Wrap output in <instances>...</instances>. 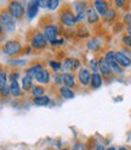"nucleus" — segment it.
<instances>
[{
  "label": "nucleus",
  "instance_id": "ddd939ff",
  "mask_svg": "<svg viewBox=\"0 0 131 150\" xmlns=\"http://www.w3.org/2000/svg\"><path fill=\"white\" fill-rule=\"evenodd\" d=\"M86 18H87V22L91 25L96 23V22H98V13L97 11L93 9V7H87L86 9Z\"/></svg>",
  "mask_w": 131,
  "mask_h": 150
},
{
  "label": "nucleus",
  "instance_id": "aec40b11",
  "mask_svg": "<svg viewBox=\"0 0 131 150\" xmlns=\"http://www.w3.org/2000/svg\"><path fill=\"white\" fill-rule=\"evenodd\" d=\"M9 88H10V93L12 96H20L21 95V88H20L18 82H16V81L11 82Z\"/></svg>",
  "mask_w": 131,
  "mask_h": 150
},
{
  "label": "nucleus",
  "instance_id": "39448f33",
  "mask_svg": "<svg viewBox=\"0 0 131 150\" xmlns=\"http://www.w3.org/2000/svg\"><path fill=\"white\" fill-rule=\"evenodd\" d=\"M31 44L34 49H44L46 45H47V40L46 38L44 37L43 33L40 32H35L32 37V40H31Z\"/></svg>",
  "mask_w": 131,
  "mask_h": 150
},
{
  "label": "nucleus",
  "instance_id": "f704fd0d",
  "mask_svg": "<svg viewBox=\"0 0 131 150\" xmlns=\"http://www.w3.org/2000/svg\"><path fill=\"white\" fill-rule=\"evenodd\" d=\"M95 150H106V149H105V146L102 145V144H98V145H96Z\"/></svg>",
  "mask_w": 131,
  "mask_h": 150
},
{
  "label": "nucleus",
  "instance_id": "4be33fe9",
  "mask_svg": "<svg viewBox=\"0 0 131 150\" xmlns=\"http://www.w3.org/2000/svg\"><path fill=\"white\" fill-rule=\"evenodd\" d=\"M33 103L35 105H39V106H45L50 103V98L47 95H44V96H39V98H34Z\"/></svg>",
  "mask_w": 131,
  "mask_h": 150
},
{
  "label": "nucleus",
  "instance_id": "b1692460",
  "mask_svg": "<svg viewBox=\"0 0 131 150\" xmlns=\"http://www.w3.org/2000/svg\"><path fill=\"white\" fill-rule=\"evenodd\" d=\"M7 87V74L5 71L0 69V92Z\"/></svg>",
  "mask_w": 131,
  "mask_h": 150
},
{
  "label": "nucleus",
  "instance_id": "a211bd4d",
  "mask_svg": "<svg viewBox=\"0 0 131 150\" xmlns=\"http://www.w3.org/2000/svg\"><path fill=\"white\" fill-rule=\"evenodd\" d=\"M91 88L92 89H97L102 86V77H101V74L98 73H92L91 74Z\"/></svg>",
  "mask_w": 131,
  "mask_h": 150
},
{
  "label": "nucleus",
  "instance_id": "1a4fd4ad",
  "mask_svg": "<svg viewBox=\"0 0 131 150\" xmlns=\"http://www.w3.org/2000/svg\"><path fill=\"white\" fill-rule=\"evenodd\" d=\"M115 60H116V62H118V65L121 67V69L123 67L131 66V59L129 56H126L121 51H115Z\"/></svg>",
  "mask_w": 131,
  "mask_h": 150
},
{
  "label": "nucleus",
  "instance_id": "a19ab883",
  "mask_svg": "<svg viewBox=\"0 0 131 150\" xmlns=\"http://www.w3.org/2000/svg\"><path fill=\"white\" fill-rule=\"evenodd\" d=\"M62 150H70V149H68V148H63Z\"/></svg>",
  "mask_w": 131,
  "mask_h": 150
},
{
  "label": "nucleus",
  "instance_id": "bb28decb",
  "mask_svg": "<svg viewBox=\"0 0 131 150\" xmlns=\"http://www.w3.org/2000/svg\"><path fill=\"white\" fill-rule=\"evenodd\" d=\"M90 69L93 71V73H97V71H98V60H96V59L91 60L90 61Z\"/></svg>",
  "mask_w": 131,
  "mask_h": 150
},
{
  "label": "nucleus",
  "instance_id": "f8f14e48",
  "mask_svg": "<svg viewBox=\"0 0 131 150\" xmlns=\"http://www.w3.org/2000/svg\"><path fill=\"white\" fill-rule=\"evenodd\" d=\"M98 70L101 71V73L103 74V76L108 77V76H111L112 74V69H111V66L108 65V62L105 60V57H102L98 60Z\"/></svg>",
  "mask_w": 131,
  "mask_h": 150
},
{
  "label": "nucleus",
  "instance_id": "f3484780",
  "mask_svg": "<svg viewBox=\"0 0 131 150\" xmlns=\"http://www.w3.org/2000/svg\"><path fill=\"white\" fill-rule=\"evenodd\" d=\"M36 81L39 82V83H44V84H47L49 82H50V72L47 71V70H45L44 69L38 76H36V78H35Z\"/></svg>",
  "mask_w": 131,
  "mask_h": 150
},
{
  "label": "nucleus",
  "instance_id": "58836bf2",
  "mask_svg": "<svg viewBox=\"0 0 131 150\" xmlns=\"http://www.w3.org/2000/svg\"><path fill=\"white\" fill-rule=\"evenodd\" d=\"M118 150H128V149H126V148H124V146H120Z\"/></svg>",
  "mask_w": 131,
  "mask_h": 150
},
{
  "label": "nucleus",
  "instance_id": "5701e85b",
  "mask_svg": "<svg viewBox=\"0 0 131 150\" xmlns=\"http://www.w3.org/2000/svg\"><path fill=\"white\" fill-rule=\"evenodd\" d=\"M45 94V88L40 87V86H34L32 88V95L34 98H39V96H44Z\"/></svg>",
  "mask_w": 131,
  "mask_h": 150
},
{
  "label": "nucleus",
  "instance_id": "f257e3e1",
  "mask_svg": "<svg viewBox=\"0 0 131 150\" xmlns=\"http://www.w3.org/2000/svg\"><path fill=\"white\" fill-rule=\"evenodd\" d=\"M0 26L3 28H5L7 32H13L15 31V26H16V22L15 18L10 15V12L7 10H1L0 11Z\"/></svg>",
  "mask_w": 131,
  "mask_h": 150
},
{
  "label": "nucleus",
  "instance_id": "6ab92c4d",
  "mask_svg": "<svg viewBox=\"0 0 131 150\" xmlns=\"http://www.w3.org/2000/svg\"><path fill=\"white\" fill-rule=\"evenodd\" d=\"M60 94L64 99H73L75 96L74 92H73L70 88H67V87H61L60 88Z\"/></svg>",
  "mask_w": 131,
  "mask_h": 150
},
{
  "label": "nucleus",
  "instance_id": "c756f323",
  "mask_svg": "<svg viewBox=\"0 0 131 150\" xmlns=\"http://www.w3.org/2000/svg\"><path fill=\"white\" fill-rule=\"evenodd\" d=\"M123 42H124V44H126L129 48H131V37L130 35H124L123 37Z\"/></svg>",
  "mask_w": 131,
  "mask_h": 150
},
{
  "label": "nucleus",
  "instance_id": "6e6552de",
  "mask_svg": "<svg viewBox=\"0 0 131 150\" xmlns=\"http://www.w3.org/2000/svg\"><path fill=\"white\" fill-rule=\"evenodd\" d=\"M80 66V61L78 59H73V57H68L64 60V62L62 65V69H64L66 71H75L79 69Z\"/></svg>",
  "mask_w": 131,
  "mask_h": 150
},
{
  "label": "nucleus",
  "instance_id": "ea45409f",
  "mask_svg": "<svg viewBox=\"0 0 131 150\" xmlns=\"http://www.w3.org/2000/svg\"><path fill=\"white\" fill-rule=\"evenodd\" d=\"M1 33H3V27L0 26V34H1Z\"/></svg>",
  "mask_w": 131,
  "mask_h": 150
},
{
  "label": "nucleus",
  "instance_id": "72a5a7b5",
  "mask_svg": "<svg viewBox=\"0 0 131 150\" xmlns=\"http://www.w3.org/2000/svg\"><path fill=\"white\" fill-rule=\"evenodd\" d=\"M124 21H125V23H128L129 26H131V13L126 15L125 18H124Z\"/></svg>",
  "mask_w": 131,
  "mask_h": 150
},
{
  "label": "nucleus",
  "instance_id": "e433bc0d",
  "mask_svg": "<svg viewBox=\"0 0 131 150\" xmlns=\"http://www.w3.org/2000/svg\"><path fill=\"white\" fill-rule=\"evenodd\" d=\"M128 33H129V35L131 37V26H129V27H128Z\"/></svg>",
  "mask_w": 131,
  "mask_h": 150
},
{
  "label": "nucleus",
  "instance_id": "7c9ffc66",
  "mask_svg": "<svg viewBox=\"0 0 131 150\" xmlns=\"http://www.w3.org/2000/svg\"><path fill=\"white\" fill-rule=\"evenodd\" d=\"M18 77H20V73L18 72H12L11 74H10V81L11 82H13V81H18Z\"/></svg>",
  "mask_w": 131,
  "mask_h": 150
},
{
  "label": "nucleus",
  "instance_id": "412c9836",
  "mask_svg": "<svg viewBox=\"0 0 131 150\" xmlns=\"http://www.w3.org/2000/svg\"><path fill=\"white\" fill-rule=\"evenodd\" d=\"M22 88H23L24 91H31L33 88V78L24 76L23 79H22Z\"/></svg>",
  "mask_w": 131,
  "mask_h": 150
},
{
  "label": "nucleus",
  "instance_id": "20e7f679",
  "mask_svg": "<svg viewBox=\"0 0 131 150\" xmlns=\"http://www.w3.org/2000/svg\"><path fill=\"white\" fill-rule=\"evenodd\" d=\"M21 50H22V45L17 40H7L3 47V52L6 55H16Z\"/></svg>",
  "mask_w": 131,
  "mask_h": 150
},
{
  "label": "nucleus",
  "instance_id": "9d476101",
  "mask_svg": "<svg viewBox=\"0 0 131 150\" xmlns=\"http://www.w3.org/2000/svg\"><path fill=\"white\" fill-rule=\"evenodd\" d=\"M78 78H79L80 83L86 87V86H89V83L91 82V73L86 69H80L79 73H78Z\"/></svg>",
  "mask_w": 131,
  "mask_h": 150
},
{
  "label": "nucleus",
  "instance_id": "a878e982",
  "mask_svg": "<svg viewBox=\"0 0 131 150\" xmlns=\"http://www.w3.org/2000/svg\"><path fill=\"white\" fill-rule=\"evenodd\" d=\"M58 5H60V1H57V0H50V1H46V7L50 10H55Z\"/></svg>",
  "mask_w": 131,
  "mask_h": 150
},
{
  "label": "nucleus",
  "instance_id": "4468645a",
  "mask_svg": "<svg viewBox=\"0 0 131 150\" xmlns=\"http://www.w3.org/2000/svg\"><path fill=\"white\" fill-rule=\"evenodd\" d=\"M44 69H43V66L40 65V64H38V65H34V66H32V67H29V69L26 71V76H28V77H31V78H36V76L43 71Z\"/></svg>",
  "mask_w": 131,
  "mask_h": 150
},
{
  "label": "nucleus",
  "instance_id": "c9c22d12",
  "mask_svg": "<svg viewBox=\"0 0 131 150\" xmlns=\"http://www.w3.org/2000/svg\"><path fill=\"white\" fill-rule=\"evenodd\" d=\"M124 4H125V1H121V0H119V1H115L116 6H124Z\"/></svg>",
  "mask_w": 131,
  "mask_h": 150
},
{
  "label": "nucleus",
  "instance_id": "0eeeda50",
  "mask_svg": "<svg viewBox=\"0 0 131 150\" xmlns=\"http://www.w3.org/2000/svg\"><path fill=\"white\" fill-rule=\"evenodd\" d=\"M44 37L51 43L57 40V27L55 25H46L44 27Z\"/></svg>",
  "mask_w": 131,
  "mask_h": 150
},
{
  "label": "nucleus",
  "instance_id": "2f4dec72",
  "mask_svg": "<svg viewBox=\"0 0 131 150\" xmlns=\"http://www.w3.org/2000/svg\"><path fill=\"white\" fill-rule=\"evenodd\" d=\"M73 150H85V145L83 143H75L73 146Z\"/></svg>",
  "mask_w": 131,
  "mask_h": 150
},
{
  "label": "nucleus",
  "instance_id": "7ed1b4c3",
  "mask_svg": "<svg viewBox=\"0 0 131 150\" xmlns=\"http://www.w3.org/2000/svg\"><path fill=\"white\" fill-rule=\"evenodd\" d=\"M60 17H61V22H62L64 26H67V27H73V26L75 25V22H77L75 15L73 13L68 9V7H64V9L61 11Z\"/></svg>",
  "mask_w": 131,
  "mask_h": 150
},
{
  "label": "nucleus",
  "instance_id": "c85d7f7f",
  "mask_svg": "<svg viewBox=\"0 0 131 150\" xmlns=\"http://www.w3.org/2000/svg\"><path fill=\"white\" fill-rule=\"evenodd\" d=\"M55 83L57 86H62L63 82H62V74H55Z\"/></svg>",
  "mask_w": 131,
  "mask_h": 150
},
{
  "label": "nucleus",
  "instance_id": "4c0bfd02",
  "mask_svg": "<svg viewBox=\"0 0 131 150\" xmlns=\"http://www.w3.org/2000/svg\"><path fill=\"white\" fill-rule=\"evenodd\" d=\"M107 150H118V149H116V148H114V146H111V148H108Z\"/></svg>",
  "mask_w": 131,
  "mask_h": 150
},
{
  "label": "nucleus",
  "instance_id": "f03ea898",
  "mask_svg": "<svg viewBox=\"0 0 131 150\" xmlns=\"http://www.w3.org/2000/svg\"><path fill=\"white\" fill-rule=\"evenodd\" d=\"M7 11L10 12V15L15 20H21L24 16V7L20 1H10L7 5Z\"/></svg>",
  "mask_w": 131,
  "mask_h": 150
},
{
  "label": "nucleus",
  "instance_id": "393cba45",
  "mask_svg": "<svg viewBox=\"0 0 131 150\" xmlns=\"http://www.w3.org/2000/svg\"><path fill=\"white\" fill-rule=\"evenodd\" d=\"M115 17V11H114V9H108V11L105 13V16H103V18L106 20V21H111V20H113Z\"/></svg>",
  "mask_w": 131,
  "mask_h": 150
},
{
  "label": "nucleus",
  "instance_id": "2eb2a0df",
  "mask_svg": "<svg viewBox=\"0 0 131 150\" xmlns=\"http://www.w3.org/2000/svg\"><path fill=\"white\" fill-rule=\"evenodd\" d=\"M62 82L64 87L67 88H73L75 87V79H74V76L72 73H64L62 74Z\"/></svg>",
  "mask_w": 131,
  "mask_h": 150
},
{
  "label": "nucleus",
  "instance_id": "473e14b6",
  "mask_svg": "<svg viewBox=\"0 0 131 150\" xmlns=\"http://www.w3.org/2000/svg\"><path fill=\"white\" fill-rule=\"evenodd\" d=\"M11 65H26V60H12Z\"/></svg>",
  "mask_w": 131,
  "mask_h": 150
},
{
  "label": "nucleus",
  "instance_id": "423d86ee",
  "mask_svg": "<svg viewBox=\"0 0 131 150\" xmlns=\"http://www.w3.org/2000/svg\"><path fill=\"white\" fill-rule=\"evenodd\" d=\"M105 60L108 62V65L111 66V69L114 73L123 72V69L118 65V62H116V60H115V51H107L105 55Z\"/></svg>",
  "mask_w": 131,
  "mask_h": 150
},
{
  "label": "nucleus",
  "instance_id": "dca6fc26",
  "mask_svg": "<svg viewBox=\"0 0 131 150\" xmlns=\"http://www.w3.org/2000/svg\"><path fill=\"white\" fill-rule=\"evenodd\" d=\"M95 10H96L100 15H102V16H105V13L108 11V4L106 1H101V0H97V1H95Z\"/></svg>",
  "mask_w": 131,
  "mask_h": 150
},
{
  "label": "nucleus",
  "instance_id": "9b49d317",
  "mask_svg": "<svg viewBox=\"0 0 131 150\" xmlns=\"http://www.w3.org/2000/svg\"><path fill=\"white\" fill-rule=\"evenodd\" d=\"M39 1H29L28 3V5H27V16L29 17V18H34L35 16H36V13H38V11H39Z\"/></svg>",
  "mask_w": 131,
  "mask_h": 150
},
{
  "label": "nucleus",
  "instance_id": "cd10ccee",
  "mask_svg": "<svg viewBox=\"0 0 131 150\" xmlns=\"http://www.w3.org/2000/svg\"><path fill=\"white\" fill-rule=\"evenodd\" d=\"M50 66H51V69H52L54 71H60L62 69L61 64L57 62V61H50Z\"/></svg>",
  "mask_w": 131,
  "mask_h": 150
}]
</instances>
